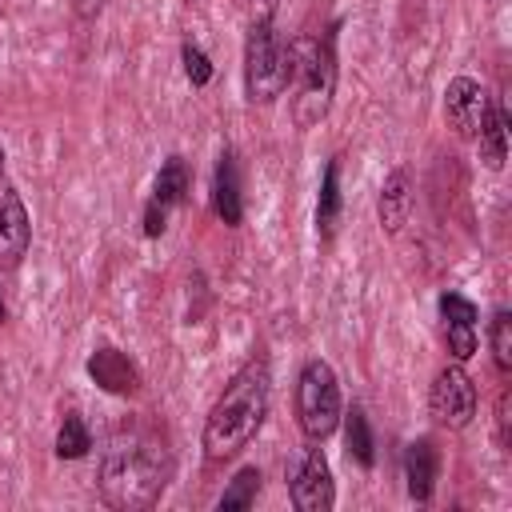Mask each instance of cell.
Here are the masks:
<instances>
[{"label": "cell", "mask_w": 512, "mask_h": 512, "mask_svg": "<svg viewBox=\"0 0 512 512\" xmlns=\"http://www.w3.org/2000/svg\"><path fill=\"white\" fill-rule=\"evenodd\" d=\"M376 212H380V228H384L388 236H396V232L408 224V212H412V176H408V168H392V172L384 176Z\"/></svg>", "instance_id": "obj_14"}, {"label": "cell", "mask_w": 512, "mask_h": 512, "mask_svg": "<svg viewBox=\"0 0 512 512\" xmlns=\"http://www.w3.org/2000/svg\"><path fill=\"white\" fill-rule=\"evenodd\" d=\"M344 420V444H348V456L360 464V468H372L376 464V440H372V424L364 416L360 404H352L348 412H340Z\"/></svg>", "instance_id": "obj_17"}, {"label": "cell", "mask_w": 512, "mask_h": 512, "mask_svg": "<svg viewBox=\"0 0 512 512\" xmlns=\"http://www.w3.org/2000/svg\"><path fill=\"white\" fill-rule=\"evenodd\" d=\"M476 144H480V160H484V168L500 172L504 160H508V112H504V104H492V108H488L484 128L476 132Z\"/></svg>", "instance_id": "obj_16"}, {"label": "cell", "mask_w": 512, "mask_h": 512, "mask_svg": "<svg viewBox=\"0 0 512 512\" xmlns=\"http://www.w3.org/2000/svg\"><path fill=\"white\" fill-rule=\"evenodd\" d=\"M276 4H280V0H244V8H248V20H272Z\"/></svg>", "instance_id": "obj_24"}, {"label": "cell", "mask_w": 512, "mask_h": 512, "mask_svg": "<svg viewBox=\"0 0 512 512\" xmlns=\"http://www.w3.org/2000/svg\"><path fill=\"white\" fill-rule=\"evenodd\" d=\"M260 468L256 464H248V468H240L232 480H228V488L220 492V500H216V508L220 512H232V508H252L256 504V496H260Z\"/></svg>", "instance_id": "obj_19"}, {"label": "cell", "mask_w": 512, "mask_h": 512, "mask_svg": "<svg viewBox=\"0 0 512 512\" xmlns=\"http://www.w3.org/2000/svg\"><path fill=\"white\" fill-rule=\"evenodd\" d=\"M488 108H492V100H488L480 80H472V76H452L448 80V88H444V120H448V128L456 136L476 140V132L484 128Z\"/></svg>", "instance_id": "obj_8"}, {"label": "cell", "mask_w": 512, "mask_h": 512, "mask_svg": "<svg viewBox=\"0 0 512 512\" xmlns=\"http://www.w3.org/2000/svg\"><path fill=\"white\" fill-rule=\"evenodd\" d=\"M88 452H92V432L76 412H68L56 428V456L60 460H84Z\"/></svg>", "instance_id": "obj_20"}, {"label": "cell", "mask_w": 512, "mask_h": 512, "mask_svg": "<svg viewBox=\"0 0 512 512\" xmlns=\"http://www.w3.org/2000/svg\"><path fill=\"white\" fill-rule=\"evenodd\" d=\"M0 176H4V144H0Z\"/></svg>", "instance_id": "obj_26"}, {"label": "cell", "mask_w": 512, "mask_h": 512, "mask_svg": "<svg viewBox=\"0 0 512 512\" xmlns=\"http://www.w3.org/2000/svg\"><path fill=\"white\" fill-rule=\"evenodd\" d=\"M180 60H184V76H188L192 88H204V84L212 80V60H208L196 44H184V48H180Z\"/></svg>", "instance_id": "obj_22"}, {"label": "cell", "mask_w": 512, "mask_h": 512, "mask_svg": "<svg viewBox=\"0 0 512 512\" xmlns=\"http://www.w3.org/2000/svg\"><path fill=\"white\" fill-rule=\"evenodd\" d=\"M288 40L272 28V20H248L244 36V92L252 104H272L288 88Z\"/></svg>", "instance_id": "obj_4"}, {"label": "cell", "mask_w": 512, "mask_h": 512, "mask_svg": "<svg viewBox=\"0 0 512 512\" xmlns=\"http://www.w3.org/2000/svg\"><path fill=\"white\" fill-rule=\"evenodd\" d=\"M436 476H440V452L428 436H416L404 448V480H408V496L416 504H428L436 492Z\"/></svg>", "instance_id": "obj_12"}, {"label": "cell", "mask_w": 512, "mask_h": 512, "mask_svg": "<svg viewBox=\"0 0 512 512\" xmlns=\"http://www.w3.org/2000/svg\"><path fill=\"white\" fill-rule=\"evenodd\" d=\"M164 228H168V208L148 196V204H144V236L156 240V236H164Z\"/></svg>", "instance_id": "obj_23"}, {"label": "cell", "mask_w": 512, "mask_h": 512, "mask_svg": "<svg viewBox=\"0 0 512 512\" xmlns=\"http://www.w3.org/2000/svg\"><path fill=\"white\" fill-rule=\"evenodd\" d=\"M168 476H172L168 448L148 432H128L104 448L96 488H100V500L108 508L140 512V508H152L160 500Z\"/></svg>", "instance_id": "obj_1"}, {"label": "cell", "mask_w": 512, "mask_h": 512, "mask_svg": "<svg viewBox=\"0 0 512 512\" xmlns=\"http://www.w3.org/2000/svg\"><path fill=\"white\" fill-rule=\"evenodd\" d=\"M0 320H4V300H0Z\"/></svg>", "instance_id": "obj_27"}, {"label": "cell", "mask_w": 512, "mask_h": 512, "mask_svg": "<svg viewBox=\"0 0 512 512\" xmlns=\"http://www.w3.org/2000/svg\"><path fill=\"white\" fill-rule=\"evenodd\" d=\"M212 208L216 216L236 228L244 220V192H240V164H236V152L224 148L220 160H216V176H212Z\"/></svg>", "instance_id": "obj_13"}, {"label": "cell", "mask_w": 512, "mask_h": 512, "mask_svg": "<svg viewBox=\"0 0 512 512\" xmlns=\"http://www.w3.org/2000/svg\"><path fill=\"white\" fill-rule=\"evenodd\" d=\"M100 4H104V0H76V8H80L84 16H92V12H100Z\"/></svg>", "instance_id": "obj_25"}, {"label": "cell", "mask_w": 512, "mask_h": 512, "mask_svg": "<svg viewBox=\"0 0 512 512\" xmlns=\"http://www.w3.org/2000/svg\"><path fill=\"white\" fill-rule=\"evenodd\" d=\"M340 152L328 160L324 176H320V196H316V236L328 244L340 228V216H344V196H340Z\"/></svg>", "instance_id": "obj_15"}, {"label": "cell", "mask_w": 512, "mask_h": 512, "mask_svg": "<svg viewBox=\"0 0 512 512\" xmlns=\"http://www.w3.org/2000/svg\"><path fill=\"white\" fill-rule=\"evenodd\" d=\"M288 88H292V120L296 128H312L328 116L336 96V48L332 36H296L288 40Z\"/></svg>", "instance_id": "obj_3"}, {"label": "cell", "mask_w": 512, "mask_h": 512, "mask_svg": "<svg viewBox=\"0 0 512 512\" xmlns=\"http://www.w3.org/2000/svg\"><path fill=\"white\" fill-rule=\"evenodd\" d=\"M340 412H344L340 380H336L328 360L312 356L296 376V420H300V432L312 444H320L340 428Z\"/></svg>", "instance_id": "obj_5"}, {"label": "cell", "mask_w": 512, "mask_h": 512, "mask_svg": "<svg viewBox=\"0 0 512 512\" xmlns=\"http://www.w3.org/2000/svg\"><path fill=\"white\" fill-rule=\"evenodd\" d=\"M428 412L440 428H468L472 416H476V384L472 376L456 364H444L436 376H432V388H428Z\"/></svg>", "instance_id": "obj_6"}, {"label": "cell", "mask_w": 512, "mask_h": 512, "mask_svg": "<svg viewBox=\"0 0 512 512\" xmlns=\"http://www.w3.org/2000/svg\"><path fill=\"white\" fill-rule=\"evenodd\" d=\"M488 344H492V360H496V368L508 372V368H512V316H508V308H496V312H492Z\"/></svg>", "instance_id": "obj_21"}, {"label": "cell", "mask_w": 512, "mask_h": 512, "mask_svg": "<svg viewBox=\"0 0 512 512\" xmlns=\"http://www.w3.org/2000/svg\"><path fill=\"white\" fill-rule=\"evenodd\" d=\"M288 500L296 512H328L336 504V484L328 456L320 448H304L288 476Z\"/></svg>", "instance_id": "obj_7"}, {"label": "cell", "mask_w": 512, "mask_h": 512, "mask_svg": "<svg viewBox=\"0 0 512 512\" xmlns=\"http://www.w3.org/2000/svg\"><path fill=\"white\" fill-rule=\"evenodd\" d=\"M28 244H32L28 208H24L20 192L12 188V180L0 176V272L16 268L28 256Z\"/></svg>", "instance_id": "obj_9"}, {"label": "cell", "mask_w": 512, "mask_h": 512, "mask_svg": "<svg viewBox=\"0 0 512 512\" xmlns=\"http://www.w3.org/2000/svg\"><path fill=\"white\" fill-rule=\"evenodd\" d=\"M476 304L460 292H444L440 296V324H444V344L452 352V360H468L476 352Z\"/></svg>", "instance_id": "obj_10"}, {"label": "cell", "mask_w": 512, "mask_h": 512, "mask_svg": "<svg viewBox=\"0 0 512 512\" xmlns=\"http://www.w3.org/2000/svg\"><path fill=\"white\" fill-rule=\"evenodd\" d=\"M88 376L104 388V392H112V396H132L136 388H140V372H136V364L120 352V348H112V344H100L92 356H88Z\"/></svg>", "instance_id": "obj_11"}, {"label": "cell", "mask_w": 512, "mask_h": 512, "mask_svg": "<svg viewBox=\"0 0 512 512\" xmlns=\"http://www.w3.org/2000/svg\"><path fill=\"white\" fill-rule=\"evenodd\" d=\"M268 396H272V372L264 360H248L216 396L212 412L204 416V456L208 460H232L248 448V440L260 432L268 416Z\"/></svg>", "instance_id": "obj_2"}, {"label": "cell", "mask_w": 512, "mask_h": 512, "mask_svg": "<svg viewBox=\"0 0 512 512\" xmlns=\"http://www.w3.org/2000/svg\"><path fill=\"white\" fill-rule=\"evenodd\" d=\"M188 164H184V156H168L164 164H160V172H156V184H152V200L156 204H164L168 212L176 208V204H184L188 200Z\"/></svg>", "instance_id": "obj_18"}]
</instances>
